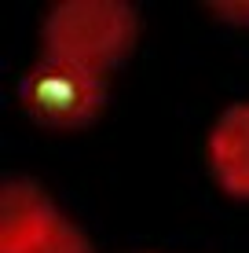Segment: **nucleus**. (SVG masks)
Returning a JSON list of instances; mask_svg holds the SVG:
<instances>
[{"mask_svg":"<svg viewBox=\"0 0 249 253\" xmlns=\"http://www.w3.org/2000/svg\"><path fill=\"white\" fill-rule=\"evenodd\" d=\"M140 33L136 7L121 0H66L44 19V55L110 74Z\"/></svg>","mask_w":249,"mask_h":253,"instance_id":"nucleus-1","label":"nucleus"},{"mask_svg":"<svg viewBox=\"0 0 249 253\" xmlns=\"http://www.w3.org/2000/svg\"><path fill=\"white\" fill-rule=\"evenodd\" d=\"M22 103L48 128H84L99 118L110 95V74L84 70L63 59H40L19 84Z\"/></svg>","mask_w":249,"mask_h":253,"instance_id":"nucleus-2","label":"nucleus"},{"mask_svg":"<svg viewBox=\"0 0 249 253\" xmlns=\"http://www.w3.org/2000/svg\"><path fill=\"white\" fill-rule=\"evenodd\" d=\"M63 224L44 187L11 176L0 191V253H26Z\"/></svg>","mask_w":249,"mask_h":253,"instance_id":"nucleus-3","label":"nucleus"},{"mask_svg":"<svg viewBox=\"0 0 249 253\" xmlns=\"http://www.w3.org/2000/svg\"><path fill=\"white\" fill-rule=\"evenodd\" d=\"M209 165L216 184L235 198H249V103L227 107L209 132Z\"/></svg>","mask_w":249,"mask_h":253,"instance_id":"nucleus-4","label":"nucleus"},{"mask_svg":"<svg viewBox=\"0 0 249 253\" xmlns=\"http://www.w3.org/2000/svg\"><path fill=\"white\" fill-rule=\"evenodd\" d=\"M26 253H92V246H88V239H84L81 228H73L70 220H63L48 239H40L37 246H30Z\"/></svg>","mask_w":249,"mask_h":253,"instance_id":"nucleus-5","label":"nucleus"}]
</instances>
